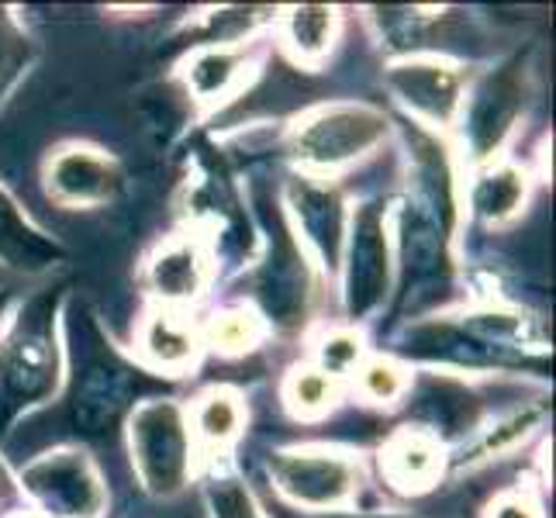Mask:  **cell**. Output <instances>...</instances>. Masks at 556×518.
<instances>
[{"mask_svg":"<svg viewBox=\"0 0 556 518\" xmlns=\"http://www.w3.org/2000/svg\"><path fill=\"white\" fill-rule=\"evenodd\" d=\"M49 190L55 201L73 207L104 204L114 198V190L122 184V173L108 156L93 149H63L60 156L49 163Z\"/></svg>","mask_w":556,"mask_h":518,"instance_id":"4fadbf2b","label":"cell"},{"mask_svg":"<svg viewBox=\"0 0 556 518\" xmlns=\"http://www.w3.org/2000/svg\"><path fill=\"white\" fill-rule=\"evenodd\" d=\"M256 298L263 304V312L280 329H298L304 315H308V298H312L308 263H304L298 242L291 239V232H287L277 215L270 232V253H266L256 277Z\"/></svg>","mask_w":556,"mask_h":518,"instance_id":"ba28073f","label":"cell"},{"mask_svg":"<svg viewBox=\"0 0 556 518\" xmlns=\"http://www.w3.org/2000/svg\"><path fill=\"white\" fill-rule=\"evenodd\" d=\"M4 494H8V470L0 467V497H4Z\"/></svg>","mask_w":556,"mask_h":518,"instance_id":"f1b7e54d","label":"cell"},{"mask_svg":"<svg viewBox=\"0 0 556 518\" xmlns=\"http://www.w3.org/2000/svg\"><path fill=\"white\" fill-rule=\"evenodd\" d=\"M329 518H401V515H329Z\"/></svg>","mask_w":556,"mask_h":518,"instance_id":"83f0119b","label":"cell"},{"mask_svg":"<svg viewBox=\"0 0 556 518\" xmlns=\"http://www.w3.org/2000/svg\"><path fill=\"white\" fill-rule=\"evenodd\" d=\"M22 484L52 518H101L104 511V484L84 453L63 450L35 459Z\"/></svg>","mask_w":556,"mask_h":518,"instance_id":"8992f818","label":"cell"},{"mask_svg":"<svg viewBox=\"0 0 556 518\" xmlns=\"http://www.w3.org/2000/svg\"><path fill=\"white\" fill-rule=\"evenodd\" d=\"M277 488L301 508H336L356 491L359 470L332 450H280L270 456Z\"/></svg>","mask_w":556,"mask_h":518,"instance_id":"52a82bcc","label":"cell"},{"mask_svg":"<svg viewBox=\"0 0 556 518\" xmlns=\"http://www.w3.org/2000/svg\"><path fill=\"white\" fill-rule=\"evenodd\" d=\"M363 359V339L356 332H329L321 342H318V363L329 377H339V374H350L356 363Z\"/></svg>","mask_w":556,"mask_h":518,"instance_id":"d4e9b609","label":"cell"},{"mask_svg":"<svg viewBox=\"0 0 556 518\" xmlns=\"http://www.w3.org/2000/svg\"><path fill=\"white\" fill-rule=\"evenodd\" d=\"M136 391L139 383L125 363H118L104 350H93L84 359L80 374H76L70 394L73 429L87 439L108 435L125 418V412L136 405Z\"/></svg>","mask_w":556,"mask_h":518,"instance_id":"5b68a950","label":"cell"},{"mask_svg":"<svg viewBox=\"0 0 556 518\" xmlns=\"http://www.w3.org/2000/svg\"><path fill=\"white\" fill-rule=\"evenodd\" d=\"M4 308H8V294H0V315H4Z\"/></svg>","mask_w":556,"mask_h":518,"instance_id":"f546056e","label":"cell"},{"mask_svg":"<svg viewBox=\"0 0 556 518\" xmlns=\"http://www.w3.org/2000/svg\"><path fill=\"white\" fill-rule=\"evenodd\" d=\"M194 426L207 443H228L242 429V401L232 391H207L194 408Z\"/></svg>","mask_w":556,"mask_h":518,"instance_id":"ffe728a7","label":"cell"},{"mask_svg":"<svg viewBox=\"0 0 556 518\" xmlns=\"http://www.w3.org/2000/svg\"><path fill=\"white\" fill-rule=\"evenodd\" d=\"M131 456L152 494H177L190 477V432L174 401H149L131 415Z\"/></svg>","mask_w":556,"mask_h":518,"instance_id":"3957f363","label":"cell"},{"mask_svg":"<svg viewBox=\"0 0 556 518\" xmlns=\"http://www.w3.org/2000/svg\"><path fill=\"white\" fill-rule=\"evenodd\" d=\"M488 518H543V515H540V508H535L526 494H502L491 505Z\"/></svg>","mask_w":556,"mask_h":518,"instance_id":"484cf974","label":"cell"},{"mask_svg":"<svg viewBox=\"0 0 556 518\" xmlns=\"http://www.w3.org/2000/svg\"><path fill=\"white\" fill-rule=\"evenodd\" d=\"M283 394H287V405H291L298 415L315 418L336 405V377H329L318 367H301L287 377Z\"/></svg>","mask_w":556,"mask_h":518,"instance_id":"7402d4cb","label":"cell"},{"mask_svg":"<svg viewBox=\"0 0 556 518\" xmlns=\"http://www.w3.org/2000/svg\"><path fill=\"white\" fill-rule=\"evenodd\" d=\"M359 391L370 401L391 405L394 397H401L408 391V377L391 359H370V363H363V370H359Z\"/></svg>","mask_w":556,"mask_h":518,"instance_id":"cb8c5ba5","label":"cell"},{"mask_svg":"<svg viewBox=\"0 0 556 518\" xmlns=\"http://www.w3.org/2000/svg\"><path fill=\"white\" fill-rule=\"evenodd\" d=\"M239 66H242V55L228 52V49L198 52L194 60L187 63V84L201 101H211L228 90V84L236 80Z\"/></svg>","mask_w":556,"mask_h":518,"instance_id":"44dd1931","label":"cell"},{"mask_svg":"<svg viewBox=\"0 0 556 518\" xmlns=\"http://www.w3.org/2000/svg\"><path fill=\"white\" fill-rule=\"evenodd\" d=\"M439 464H443V453H439V443L429 435V432H397L388 450L380 456V470L383 477L401 488V491H421L435 481L439 473Z\"/></svg>","mask_w":556,"mask_h":518,"instance_id":"9a60e30c","label":"cell"},{"mask_svg":"<svg viewBox=\"0 0 556 518\" xmlns=\"http://www.w3.org/2000/svg\"><path fill=\"white\" fill-rule=\"evenodd\" d=\"M388 232H383V207L363 204L350 222L346 239V308L353 318L374 312L388 294Z\"/></svg>","mask_w":556,"mask_h":518,"instance_id":"9c48e42d","label":"cell"},{"mask_svg":"<svg viewBox=\"0 0 556 518\" xmlns=\"http://www.w3.org/2000/svg\"><path fill=\"white\" fill-rule=\"evenodd\" d=\"M526 190H529V180L519 166H491L477 177V184L470 190L473 215L491 225L508 222L515 211L522 207Z\"/></svg>","mask_w":556,"mask_h":518,"instance_id":"e0dca14e","label":"cell"},{"mask_svg":"<svg viewBox=\"0 0 556 518\" xmlns=\"http://www.w3.org/2000/svg\"><path fill=\"white\" fill-rule=\"evenodd\" d=\"M287 201L294 207L304 239L312 242L321 263L336 270L342 260V245H346V207H342V198L332 187L298 177L287 187Z\"/></svg>","mask_w":556,"mask_h":518,"instance_id":"8fae6325","label":"cell"},{"mask_svg":"<svg viewBox=\"0 0 556 518\" xmlns=\"http://www.w3.org/2000/svg\"><path fill=\"white\" fill-rule=\"evenodd\" d=\"M0 256L14 266H28V270H38L55 256V249L38 232H31L4 194H0Z\"/></svg>","mask_w":556,"mask_h":518,"instance_id":"ac0fdd59","label":"cell"},{"mask_svg":"<svg viewBox=\"0 0 556 518\" xmlns=\"http://www.w3.org/2000/svg\"><path fill=\"white\" fill-rule=\"evenodd\" d=\"M14 63H17V38L4 17H0V90H4L8 76L14 73Z\"/></svg>","mask_w":556,"mask_h":518,"instance_id":"4316f807","label":"cell"},{"mask_svg":"<svg viewBox=\"0 0 556 518\" xmlns=\"http://www.w3.org/2000/svg\"><path fill=\"white\" fill-rule=\"evenodd\" d=\"M519 108H522V84L511 66L497 70L477 84L464 108V131L477 156H488L491 149L502 146Z\"/></svg>","mask_w":556,"mask_h":518,"instance_id":"30bf717a","label":"cell"},{"mask_svg":"<svg viewBox=\"0 0 556 518\" xmlns=\"http://www.w3.org/2000/svg\"><path fill=\"white\" fill-rule=\"evenodd\" d=\"M256 339H260V321L253 312H245V308L222 312L207 325V345L215 353H225V356L253 350Z\"/></svg>","mask_w":556,"mask_h":518,"instance_id":"603a6c76","label":"cell"},{"mask_svg":"<svg viewBox=\"0 0 556 518\" xmlns=\"http://www.w3.org/2000/svg\"><path fill=\"white\" fill-rule=\"evenodd\" d=\"M139 350L142 356L160 370H184L198 356V336L194 329L169 312H156L142 321L139 329Z\"/></svg>","mask_w":556,"mask_h":518,"instance_id":"2e32d148","label":"cell"},{"mask_svg":"<svg viewBox=\"0 0 556 518\" xmlns=\"http://www.w3.org/2000/svg\"><path fill=\"white\" fill-rule=\"evenodd\" d=\"M388 136V118L363 104H336L321 108L294 136V156L318 169H336L363 152H370Z\"/></svg>","mask_w":556,"mask_h":518,"instance_id":"277c9868","label":"cell"},{"mask_svg":"<svg viewBox=\"0 0 556 518\" xmlns=\"http://www.w3.org/2000/svg\"><path fill=\"white\" fill-rule=\"evenodd\" d=\"M14 518H35V515H14Z\"/></svg>","mask_w":556,"mask_h":518,"instance_id":"4dcf8cb0","label":"cell"},{"mask_svg":"<svg viewBox=\"0 0 556 518\" xmlns=\"http://www.w3.org/2000/svg\"><path fill=\"white\" fill-rule=\"evenodd\" d=\"M287 46H291L301 60H321L332 46L336 35V11L332 8H294L287 14Z\"/></svg>","mask_w":556,"mask_h":518,"instance_id":"d6986e66","label":"cell"},{"mask_svg":"<svg viewBox=\"0 0 556 518\" xmlns=\"http://www.w3.org/2000/svg\"><path fill=\"white\" fill-rule=\"evenodd\" d=\"M149 287L166 304L198 301L207 287V256L198 242H169L149 263Z\"/></svg>","mask_w":556,"mask_h":518,"instance_id":"5bb4252c","label":"cell"},{"mask_svg":"<svg viewBox=\"0 0 556 518\" xmlns=\"http://www.w3.org/2000/svg\"><path fill=\"white\" fill-rule=\"evenodd\" d=\"M391 87L415 114L435 125L453 122L464 101V76L446 63H401L391 70Z\"/></svg>","mask_w":556,"mask_h":518,"instance_id":"7c38bea8","label":"cell"},{"mask_svg":"<svg viewBox=\"0 0 556 518\" xmlns=\"http://www.w3.org/2000/svg\"><path fill=\"white\" fill-rule=\"evenodd\" d=\"M60 383L55 294H38L0 342V432L28 405L46 401Z\"/></svg>","mask_w":556,"mask_h":518,"instance_id":"6da1fadb","label":"cell"},{"mask_svg":"<svg viewBox=\"0 0 556 518\" xmlns=\"http://www.w3.org/2000/svg\"><path fill=\"white\" fill-rule=\"evenodd\" d=\"M450 225H453V198L450 173L443 156H421L415 173V190L401 207L397 239H401V266H405L408 291H426L446 280L450 270Z\"/></svg>","mask_w":556,"mask_h":518,"instance_id":"7a4b0ae2","label":"cell"}]
</instances>
